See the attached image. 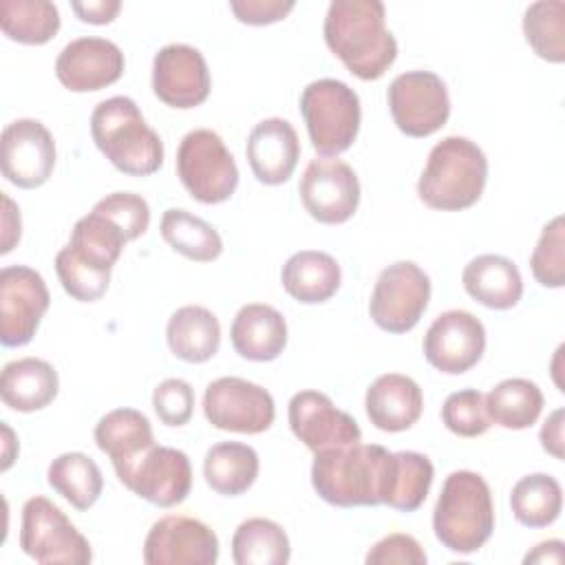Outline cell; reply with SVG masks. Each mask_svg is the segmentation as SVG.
Listing matches in <instances>:
<instances>
[{"label":"cell","instance_id":"obj_1","mask_svg":"<svg viewBox=\"0 0 565 565\" xmlns=\"http://www.w3.org/2000/svg\"><path fill=\"white\" fill-rule=\"evenodd\" d=\"M322 31L329 51L364 82L380 79L397 57V40L386 29L380 0H333Z\"/></svg>","mask_w":565,"mask_h":565},{"label":"cell","instance_id":"obj_2","mask_svg":"<svg viewBox=\"0 0 565 565\" xmlns=\"http://www.w3.org/2000/svg\"><path fill=\"white\" fill-rule=\"evenodd\" d=\"M393 452L380 444H351L313 452L311 486L335 508L384 505Z\"/></svg>","mask_w":565,"mask_h":565},{"label":"cell","instance_id":"obj_3","mask_svg":"<svg viewBox=\"0 0 565 565\" xmlns=\"http://www.w3.org/2000/svg\"><path fill=\"white\" fill-rule=\"evenodd\" d=\"M90 137L99 152L124 174L148 177L163 163V141L146 124L139 106L115 95L99 102L90 115Z\"/></svg>","mask_w":565,"mask_h":565},{"label":"cell","instance_id":"obj_4","mask_svg":"<svg viewBox=\"0 0 565 565\" xmlns=\"http://www.w3.org/2000/svg\"><path fill=\"white\" fill-rule=\"evenodd\" d=\"M488 181V159L468 137L450 135L433 146L417 181L424 205L459 212L475 205Z\"/></svg>","mask_w":565,"mask_h":565},{"label":"cell","instance_id":"obj_5","mask_svg":"<svg viewBox=\"0 0 565 565\" xmlns=\"http://www.w3.org/2000/svg\"><path fill=\"white\" fill-rule=\"evenodd\" d=\"M433 530L437 541L455 554H472L483 547L494 530L488 481L472 470L450 472L433 510Z\"/></svg>","mask_w":565,"mask_h":565},{"label":"cell","instance_id":"obj_6","mask_svg":"<svg viewBox=\"0 0 565 565\" xmlns=\"http://www.w3.org/2000/svg\"><path fill=\"white\" fill-rule=\"evenodd\" d=\"M300 115L313 150L322 157H338L358 137L362 119L360 97L349 84L322 77L302 88Z\"/></svg>","mask_w":565,"mask_h":565},{"label":"cell","instance_id":"obj_7","mask_svg":"<svg viewBox=\"0 0 565 565\" xmlns=\"http://www.w3.org/2000/svg\"><path fill=\"white\" fill-rule=\"evenodd\" d=\"M177 174L183 188L205 205L227 201L238 185V168L218 132L190 130L177 148Z\"/></svg>","mask_w":565,"mask_h":565},{"label":"cell","instance_id":"obj_8","mask_svg":"<svg viewBox=\"0 0 565 565\" xmlns=\"http://www.w3.org/2000/svg\"><path fill=\"white\" fill-rule=\"evenodd\" d=\"M20 547L40 565H86L93 561L88 539L46 497L22 505Z\"/></svg>","mask_w":565,"mask_h":565},{"label":"cell","instance_id":"obj_9","mask_svg":"<svg viewBox=\"0 0 565 565\" xmlns=\"http://www.w3.org/2000/svg\"><path fill=\"white\" fill-rule=\"evenodd\" d=\"M430 300V278L413 260L384 267L369 300L371 320L386 333H406L417 327Z\"/></svg>","mask_w":565,"mask_h":565},{"label":"cell","instance_id":"obj_10","mask_svg":"<svg viewBox=\"0 0 565 565\" xmlns=\"http://www.w3.org/2000/svg\"><path fill=\"white\" fill-rule=\"evenodd\" d=\"M395 126L406 137H430L450 117V97L444 79L433 71L399 73L386 93Z\"/></svg>","mask_w":565,"mask_h":565},{"label":"cell","instance_id":"obj_11","mask_svg":"<svg viewBox=\"0 0 565 565\" xmlns=\"http://www.w3.org/2000/svg\"><path fill=\"white\" fill-rule=\"evenodd\" d=\"M205 419L227 433L258 435L271 428L276 404L267 388L243 377H218L203 393Z\"/></svg>","mask_w":565,"mask_h":565},{"label":"cell","instance_id":"obj_12","mask_svg":"<svg viewBox=\"0 0 565 565\" xmlns=\"http://www.w3.org/2000/svg\"><path fill=\"white\" fill-rule=\"evenodd\" d=\"M49 305V287L35 269L26 265L4 267L0 271V342L4 347L29 344Z\"/></svg>","mask_w":565,"mask_h":565},{"label":"cell","instance_id":"obj_13","mask_svg":"<svg viewBox=\"0 0 565 565\" xmlns=\"http://www.w3.org/2000/svg\"><path fill=\"white\" fill-rule=\"evenodd\" d=\"M300 201L309 216L324 225L347 223L360 205V181L342 159H311L302 172Z\"/></svg>","mask_w":565,"mask_h":565},{"label":"cell","instance_id":"obj_14","mask_svg":"<svg viewBox=\"0 0 565 565\" xmlns=\"http://www.w3.org/2000/svg\"><path fill=\"white\" fill-rule=\"evenodd\" d=\"M422 349L433 369L448 375H461L481 360L486 351V329L470 311L450 309L433 320Z\"/></svg>","mask_w":565,"mask_h":565},{"label":"cell","instance_id":"obj_15","mask_svg":"<svg viewBox=\"0 0 565 565\" xmlns=\"http://www.w3.org/2000/svg\"><path fill=\"white\" fill-rule=\"evenodd\" d=\"M143 561L148 565H214L218 561V539L199 519L168 514L146 534Z\"/></svg>","mask_w":565,"mask_h":565},{"label":"cell","instance_id":"obj_16","mask_svg":"<svg viewBox=\"0 0 565 565\" xmlns=\"http://www.w3.org/2000/svg\"><path fill=\"white\" fill-rule=\"evenodd\" d=\"M212 88L203 53L190 44H166L152 60V90L170 108L201 106Z\"/></svg>","mask_w":565,"mask_h":565},{"label":"cell","instance_id":"obj_17","mask_svg":"<svg viewBox=\"0 0 565 565\" xmlns=\"http://www.w3.org/2000/svg\"><path fill=\"white\" fill-rule=\"evenodd\" d=\"M55 168V141L38 119H15L2 130V177L22 190L40 188Z\"/></svg>","mask_w":565,"mask_h":565},{"label":"cell","instance_id":"obj_18","mask_svg":"<svg viewBox=\"0 0 565 565\" xmlns=\"http://www.w3.org/2000/svg\"><path fill=\"white\" fill-rule=\"evenodd\" d=\"M291 433L311 450L340 448L362 441L358 422L340 411L329 395L320 391H300L287 406Z\"/></svg>","mask_w":565,"mask_h":565},{"label":"cell","instance_id":"obj_19","mask_svg":"<svg viewBox=\"0 0 565 565\" xmlns=\"http://www.w3.org/2000/svg\"><path fill=\"white\" fill-rule=\"evenodd\" d=\"M121 483L152 505L172 508L185 501L192 490V466L183 450L154 444L141 455Z\"/></svg>","mask_w":565,"mask_h":565},{"label":"cell","instance_id":"obj_20","mask_svg":"<svg viewBox=\"0 0 565 565\" xmlns=\"http://www.w3.org/2000/svg\"><path fill=\"white\" fill-rule=\"evenodd\" d=\"M124 53L106 38L71 40L55 60L60 84L73 93H93L115 84L124 75Z\"/></svg>","mask_w":565,"mask_h":565},{"label":"cell","instance_id":"obj_21","mask_svg":"<svg viewBox=\"0 0 565 565\" xmlns=\"http://www.w3.org/2000/svg\"><path fill=\"white\" fill-rule=\"evenodd\" d=\"M247 163L254 177L265 185L289 181L300 159V141L296 128L282 117L258 121L245 146Z\"/></svg>","mask_w":565,"mask_h":565},{"label":"cell","instance_id":"obj_22","mask_svg":"<svg viewBox=\"0 0 565 565\" xmlns=\"http://www.w3.org/2000/svg\"><path fill=\"white\" fill-rule=\"evenodd\" d=\"M366 417L377 430H408L424 411V393L419 384L402 373H384L371 382L364 397Z\"/></svg>","mask_w":565,"mask_h":565},{"label":"cell","instance_id":"obj_23","mask_svg":"<svg viewBox=\"0 0 565 565\" xmlns=\"http://www.w3.org/2000/svg\"><path fill=\"white\" fill-rule=\"evenodd\" d=\"M95 444L108 455L121 481L146 450L154 446L150 419L135 408H115L95 426Z\"/></svg>","mask_w":565,"mask_h":565},{"label":"cell","instance_id":"obj_24","mask_svg":"<svg viewBox=\"0 0 565 565\" xmlns=\"http://www.w3.org/2000/svg\"><path fill=\"white\" fill-rule=\"evenodd\" d=\"M230 340L234 351L252 362H271L287 347V322L278 309L252 302L234 316Z\"/></svg>","mask_w":565,"mask_h":565},{"label":"cell","instance_id":"obj_25","mask_svg":"<svg viewBox=\"0 0 565 565\" xmlns=\"http://www.w3.org/2000/svg\"><path fill=\"white\" fill-rule=\"evenodd\" d=\"M461 282L472 300L497 311L516 307L523 296L519 267L501 254H481L472 258L461 271Z\"/></svg>","mask_w":565,"mask_h":565},{"label":"cell","instance_id":"obj_26","mask_svg":"<svg viewBox=\"0 0 565 565\" xmlns=\"http://www.w3.org/2000/svg\"><path fill=\"white\" fill-rule=\"evenodd\" d=\"M60 391V377L53 364L40 358H20L2 366L0 397L4 406L18 413L46 408Z\"/></svg>","mask_w":565,"mask_h":565},{"label":"cell","instance_id":"obj_27","mask_svg":"<svg viewBox=\"0 0 565 565\" xmlns=\"http://www.w3.org/2000/svg\"><path fill=\"white\" fill-rule=\"evenodd\" d=\"M285 291L302 305H320L335 296L342 282L338 260L320 249H300L287 258L280 271Z\"/></svg>","mask_w":565,"mask_h":565},{"label":"cell","instance_id":"obj_28","mask_svg":"<svg viewBox=\"0 0 565 565\" xmlns=\"http://www.w3.org/2000/svg\"><path fill=\"white\" fill-rule=\"evenodd\" d=\"M166 340L179 360L203 364L214 358L221 347L218 318L201 305H183L170 316Z\"/></svg>","mask_w":565,"mask_h":565},{"label":"cell","instance_id":"obj_29","mask_svg":"<svg viewBox=\"0 0 565 565\" xmlns=\"http://www.w3.org/2000/svg\"><path fill=\"white\" fill-rule=\"evenodd\" d=\"M258 452L241 441H218L203 459L205 483L223 497L247 492L258 477Z\"/></svg>","mask_w":565,"mask_h":565},{"label":"cell","instance_id":"obj_30","mask_svg":"<svg viewBox=\"0 0 565 565\" xmlns=\"http://www.w3.org/2000/svg\"><path fill=\"white\" fill-rule=\"evenodd\" d=\"M433 461L415 450H399L391 457L384 505L399 512H415L428 497L433 486Z\"/></svg>","mask_w":565,"mask_h":565},{"label":"cell","instance_id":"obj_31","mask_svg":"<svg viewBox=\"0 0 565 565\" xmlns=\"http://www.w3.org/2000/svg\"><path fill=\"white\" fill-rule=\"evenodd\" d=\"M490 422L508 430H523L536 424L543 411V393L539 384L525 377H508L486 395Z\"/></svg>","mask_w":565,"mask_h":565},{"label":"cell","instance_id":"obj_32","mask_svg":"<svg viewBox=\"0 0 565 565\" xmlns=\"http://www.w3.org/2000/svg\"><path fill=\"white\" fill-rule=\"evenodd\" d=\"M49 486L62 494L75 510H88L104 490L99 466L84 452H62L46 470Z\"/></svg>","mask_w":565,"mask_h":565},{"label":"cell","instance_id":"obj_33","mask_svg":"<svg viewBox=\"0 0 565 565\" xmlns=\"http://www.w3.org/2000/svg\"><path fill=\"white\" fill-rule=\"evenodd\" d=\"M289 556V536L271 519L252 516L234 530L232 558L236 565H285Z\"/></svg>","mask_w":565,"mask_h":565},{"label":"cell","instance_id":"obj_34","mask_svg":"<svg viewBox=\"0 0 565 565\" xmlns=\"http://www.w3.org/2000/svg\"><path fill=\"white\" fill-rule=\"evenodd\" d=\"M161 236L163 241L181 256L196 260V263H210L216 260L223 252V238L221 234L201 216L181 210L170 207L161 216Z\"/></svg>","mask_w":565,"mask_h":565},{"label":"cell","instance_id":"obj_35","mask_svg":"<svg viewBox=\"0 0 565 565\" xmlns=\"http://www.w3.org/2000/svg\"><path fill=\"white\" fill-rule=\"evenodd\" d=\"M510 508L514 519L525 527L552 525L563 508L561 483L547 472L521 477L510 492Z\"/></svg>","mask_w":565,"mask_h":565},{"label":"cell","instance_id":"obj_36","mask_svg":"<svg viewBox=\"0 0 565 565\" xmlns=\"http://www.w3.org/2000/svg\"><path fill=\"white\" fill-rule=\"evenodd\" d=\"M0 29L20 44H46L60 31L57 4L49 0H4L0 4Z\"/></svg>","mask_w":565,"mask_h":565},{"label":"cell","instance_id":"obj_37","mask_svg":"<svg viewBox=\"0 0 565 565\" xmlns=\"http://www.w3.org/2000/svg\"><path fill=\"white\" fill-rule=\"evenodd\" d=\"M126 243L128 241L124 232L110 218L90 210L73 225L68 247L90 267L110 271L113 265L119 260Z\"/></svg>","mask_w":565,"mask_h":565},{"label":"cell","instance_id":"obj_38","mask_svg":"<svg viewBox=\"0 0 565 565\" xmlns=\"http://www.w3.org/2000/svg\"><path fill=\"white\" fill-rule=\"evenodd\" d=\"M523 35L541 60L552 64L565 62V2H532L523 13Z\"/></svg>","mask_w":565,"mask_h":565},{"label":"cell","instance_id":"obj_39","mask_svg":"<svg viewBox=\"0 0 565 565\" xmlns=\"http://www.w3.org/2000/svg\"><path fill=\"white\" fill-rule=\"evenodd\" d=\"M530 269L543 287L561 289L565 285V221L561 214L543 225L530 256Z\"/></svg>","mask_w":565,"mask_h":565},{"label":"cell","instance_id":"obj_40","mask_svg":"<svg viewBox=\"0 0 565 565\" xmlns=\"http://www.w3.org/2000/svg\"><path fill=\"white\" fill-rule=\"evenodd\" d=\"M55 271L64 291L77 302L99 300L110 285V271L90 267L68 245L55 254Z\"/></svg>","mask_w":565,"mask_h":565},{"label":"cell","instance_id":"obj_41","mask_svg":"<svg viewBox=\"0 0 565 565\" xmlns=\"http://www.w3.org/2000/svg\"><path fill=\"white\" fill-rule=\"evenodd\" d=\"M444 426L457 437H479L490 428V417L486 411V395L477 388H461L446 397L441 406Z\"/></svg>","mask_w":565,"mask_h":565},{"label":"cell","instance_id":"obj_42","mask_svg":"<svg viewBox=\"0 0 565 565\" xmlns=\"http://www.w3.org/2000/svg\"><path fill=\"white\" fill-rule=\"evenodd\" d=\"M95 212L110 218L126 236V241L139 238L150 225V207L143 196L135 192H113L95 203Z\"/></svg>","mask_w":565,"mask_h":565},{"label":"cell","instance_id":"obj_43","mask_svg":"<svg viewBox=\"0 0 565 565\" xmlns=\"http://www.w3.org/2000/svg\"><path fill=\"white\" fill-rule=\"evenodd\" d=\"M152 408L161 424L183 426L194 413V391L181 377H168L152 393Z\"/></svg>","mask_w":565,"mask_h":565},{"label":"cell","instance_id":"obj_44","mask_svg":"<svg viewBox=\"0 0 565 565\" xmlns=\"http://www.w3.org/2000/svg\"><path fill=\"white\" fill-rule=\"evenodd\" d=\"M369 565H426V552L419 545V541L411 534H388L382 541H377L364 558Z\"/></svg>","mask_w":565,"mask_h":565},{"label":"cell","instance_id":"obj_45","mask_svg":"<svg viewBox=\"0 0 565 565\" xmlns=\"http://www.w3.org/2000/svg\"><path fill=\"white\" fill-rule=\"evenodd\" d=\"M296 7L291 0H234L230 2V11L238 22L252 26L274 24L287 18V13Z\"/></svg>","mask_w":565,"mask_h":565},{"label":"cell","instance_id":"obj_46","mask_svg":"<svg viewBox=\"0 0 565 565\" xmlns=\"http://www.w3.org/2000/svg\"><path fill=\"white\" fill-rule=\"evenodd\" d=\"M71 9L82 22L88 24H108L117 18L121 2L119 0H88V2H71Z\"/></svg>","mask_w":565,"mask_h":565},{"label":"cell","instance_id":"obj_47","mask_svg":"<svg viewBox=\"0 0 565 565\" xmlns=\"http://www.w3.org/2000/svg\"><path fill=\"white\" fill-rule=\"evenodd\" d=\"M541 446L554 459H563V408H556L543 424L539 433Z\"/></svg>","mask_w":565,"mask_h":565},{"label":"cell","instance_id":"obj_48","mask_svg":"<svg viewBox=\"0 0 565 565\" xmlns=\"http://www.w3.org/2000/svg\"><path fill=\"white\" fill-rule=\"evenodd\" d=\"M2 203H4V214H2V247L0 254H9L13 245L20 241V210L15 203L2 192Z\"/></svg>","mask_w":565,"mask_h":565},{"label":"cell","instance_id":"obj_49","mask_svg":"<svg viewBox=\"0 0 565 565\" xmlns=\"http://www.w3.org/2000/svg\"><path fill=\"white\" fill-rule=\"evenodd\" d=\"M563 541L558 539H550V541H543L539 545H534L532 552L525 554L523 563L530 565V563H563L565 561V550H563Z\"/></svg>","mask_w":565,"mask_h":565},{"label":"cell","instance_id":"obj_50","mask_svg":"<svg viewBox=\"0 0 565 565\" xmlns=\"http://www.w3.org/2000/svg\"><path fill=\"white\" fill-rule=\"evenodd\" d=\"M2 433H4V455H2V470H9V466L13 463V452H11V446H13V430L2 424Z\"/></svg>","mask_w":565,"mask_h":565}]
</instances>
